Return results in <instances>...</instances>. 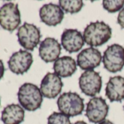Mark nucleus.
Segmentation results:
<instances>
[{
	"instance_id": "obj_2",
	"label": "nucleus",
	"mask_w": 124,
	"mask_h": 124,
	"mask_svg": "<svg viewBox=\"0 0 124 124\" xmlns=\"http://www.w3.org/2000/svg\"><path fill=\"white\" fill-rule=\"evenodd\" d=\"M42 96L40 89L30 83L23 84L18 91V99L21 106L30 112L40 108L43 101Z\"/></svg>"
},
{
	"instance_id": "obj_8",
	"label": "nucleus",
	"mask_w": 124,
	"mask_h": 124,
	"mask_svg": "<svg viewBox=\"0 0 124 124\" xmlns=\"http://www.w3.org/2000/svg\"><path fill=\"white\" fill-rule=\"evenodd\" d=\"M109 112V106L102 97H93L87 104L85 115L93 123L105 120Z\"/></svg>"
},
{
	"instance_id": "obj_13",
	"label": "nucleus",
	"mask_w": 124,
	"mask_h": 124,
	"mask_svg": "<svg viewBox=\"0 0 124 124\" xmlns=\"http://www.w3.org/2000/svg\"><path fill=\"white\" fill-rule=\"evenodd\" d=\"M39 17L44 23L49 26H55L61 23L64 13L59 5L53 3L44 5L39 10Z\"/></svg>"
},
{
	"instance_id": "obj_24",
	"label": "nucleus",
	"mask_w": 124,
	"mask_h": 124,
	"mask_svg": "<svg viewBox=\"0 0 124 124\" xmlns=\"http://www.w3.org/2000/svg\"><path fill=\"white\" fill-rule=\"evenodd\" d=\"M74 124H88L87 123H85V121H83V120H78V121H77V122H75Z\"/></svg>"
},
{
	"instance_id": "obj_26",
	"label": "nucleus",
	"mask_w": 124,
	"mask_h": 124,
	"mask_svg": "<svg viewBox=\"0 0 124 124\" xmlns=\"http://www.w3.org/2000/svg\"><path fill=\"white\" fill-rule=\"evenodd\" d=\"M123 109H124V107H123Z\"/></svg>"
},
{
	"instance_id": "obj_14",
	"label": "nucleus",
	"mask_w": 124,
	"mask_h": 124,
	"mask_svg": "<svg viewBox=\"0 0 124 124\" xmlns=\"http://www.w3.org/2000/svg\"><path fill=\"white\" fill-rule=\"evenodd\" d=\"M61 47L58 41L55 38L47 37L39 45V55L46 63L55 62L61 54Z\"/></svg>"
},
{
	"instance_id": "obj_10",
	"label": "nucleus",
	"mask_w": 124,
	"mask_h": 124,
	"mask_svg": "<svg viewBox=\"0 0 124 124\" xmlns=\"http://www.w3.org/2000/svg\"><path fill=\"white\" fill-rule=\"evenodd\" d=\"M102 60L100 51L94 47H88L83 50L77 57V64L83 70H93L98 67Z\"/></svg>"
},
{
	"instance_id": "obj_15",
	"label": "nucleus",
	"mask_w": 124,
	"mask_h": 124,
	"mask_svg": "<svg viewBox=\"0 0 124 124\" xmlns=\"http://www.w3.org/2000/svg\"><path fill=\"white\" fill-rule=\"evenodd\" d=\"M105 94L111 102L121 101L124 99V78H110L106 85Z\"/></svg>"
},
{
	"instance_id": "obj_20",
	"label": "nucleus",
	"mask_w": 124,
	"mask_h": 124,
	"mask_svg": "<svg viewBox=\"0 0 124 124\" xmlns=\"http://www.w3.org/2000/svg\"><path fill=\"white\" fill-rule=\"evenodd\" d=\"M47 124H72L70 117L61 113L54 112L47 117Z\"/></svg>"
},
{
	"instance_id": "obj_17",
	"label": "nucleus",
	"mask_w": 124,
	"mask_h": 124,
	"mask_svg": "<svg viewBox=\"0 0 124 124\" xmlns=\"http://www.w3.org/2000/svg\"><path fill=\"white\" fill-rule=\"evenodd\" d=\"M25 117L23 108L17 104L6 106L2 112V121L4 124H21Z\"/></svg>"
},
{
	"instance_id": "obj_7",
	"label": "nucleus",
	"mask_w": 124,
	"mask_h": 124,
	"mask_svg": "<svg viewBox=\"0 0 124 124\" xmlns=\"http://www.w3.org/2000/svg\"><path fill=\"white\" fill-rule=\"evenodd\" d=\"M102 79L99 72L94 70L84 72L79 78V86L86 96L95 97L101 89Z\"/></svg>"
},
{
	"instance_id": "obj_23",
	"label": "nucleus",
	"mask_w": 124,
	"mask_h": 124,
	"mask_svg": "<svg viewBox=\"0 0 124 124\" xmlns=\"http://www.w3.org/2000/svg\"><path fill=\"white\" fill-rule=\"evenodd\" d=\"M99 124H114V123L112 122H111L110 120H105L99 123Z\"/></svg>"
},
{
	"instance_id": "obj_1",
	"label": "nucleus",
	"mask_w": 124,
	"mask_h": 124,
	"mask_svg": "<svg viewBox=\"0 0 124 124\" xmlns=\"http://www.w3.org/2000/svg\"><path fill=\"white\" fill-rule=\"evenodd\" d=\"M111 37L112 29L104 21L91 22L85 27L83 31L85 42L92 47L104 45Z\"/></svg>"
},
{
	"instance_id": "obj_18",
	"label": "nucleus",
	"mask_w": 124,
	"mask_h": 124,
	"mask_svg": "<svg viewBox=\"0 0 124 124\" xmlns=\"http://www.w3.org/2000/svg\"><path fill=\"white\" fill-rule=\"evenodd\" d=\"M60 8L65 13L75 14L81 10L84 3L81 0H60L58 2Z\"/></svg>"
},
{
	"instance_id": "obj_9",
	"label": "nucleus",
	"mask_w": 124,
	"mask_h": 124,
	"mask_svg": "<svg viewBox=\"0 0 124 124\" xmlns=\"http://www.w3.org/2000/svg\"><path fill=\"white\" fill-rule=\"evenodd\" d=\"M32 63V54L23 50H19L13 53L8 62L10 70L16 75H23L27 72Z\"/></svg>"
},
{
	"instance_id": "obj_22",
	"label": "nucleus",
	"mask_w": 124,
	"mask_h": 124,
	"mask_svg": "<svg viewBox=\"0 0 124 124\" xmlns=\"http://www.w3.org/2000/svg\"><path fill=\"white\" fill-rule=\"evenodd\" d=\"M5 68L4 64H3L2 61L0 59V80L3 78L4 74H5Z\"/></svg>"
},
{
	"instance_id": "obj_4",
	"label": "nucleus",
	"mask_w": 124,
	"mask_h": 124,
	"mask_svg": "<svg viewBox=\"0 0 124 124\" xmlns=\"http://www.w3.org/2000/svg\"><path fill=\"white\" fill-rule=\"evenodd\" d=\"M102 62L109 72H120L124 67V47L118 44L108 46L102 56Z\"/></svg>"
},
{
	"instance_id": "obj_16",
	"label": "nucleus",
	"mask_w": 124,
	"mask_h": 124,
	"mask_svg": "<svg viewBox=\"0 0 124 124\" xmlns=\"http://www.w3.org/2000/svg\"><path fill=\"white\" fill-rule=\"evenodd\" d=\"M53 70L60 78L71 77L77 70V62L71 56L61 57L54 62Z\"/></svg>"
},
{
	"instance_id": "obj_12",
	"label": "nucleus",
	"mask_w": 124,
	"mask_h": 124,
	"mask_svg": "<svg viewBox=\"0 0 124 124\" xmlns=\"http://www.w3.org/2000/svg\"><path fill=\"white\" fill-rule=\"evenodd\" d=\"M61 45L67 52L72 53H75L82 49L85 41L83 35L77 29H65L62 33Z\"/></svg>"
},
{
	"instance_id": "obj_6",
	"label": "nucleus",
	"mask_w": 124,
	"mask_h": 124,
	"mask_svg": "<svg viewBox=\"0 0 124 124\" xmlns=\"http://www.w3.org/2000/svg\"><path fill=\"white\" fill-rule=\"evenodd\" d=\"M17 37L19 44L27 50H34L39 45L41 38L40 30L32 23H24L19 27Z\"/></svg>"
},
{
	"instance_id": "obj_25",
	"label": "nucleus",
	"mask_w": 124,
	"mask_h": 124,
	"mask_svg": "<svg viewBox=\"0 0 124 124\" xmlns=\"http://www.w3.org/2000/svg\"><path fill=\"white\" fill-rule=\"evenodd\" d=\"M0 104H1V101H0Z\"/></svg>"
},
{
	"instance_id": "obj_19",
	"label": "nucleus",
	"mask_w": 124,
	"mask_h": 124,
	"mask_svg": "<svg viewBox=\"0 0 124 124\" xmlns=\"http://www.w3.org/2000/svg\"><path fill=\"white\" fill-rule=\"evenodd\" d=\"M102 5L104 10L110 13H114L123 9L124 0H104Z\"/></svg>"
},
{
	"instance_id": "obj_11",
	"label": "nucleus",
	"mask_w": 124,
	"mask_h": 124,
	"mask_svg": "<svg viewBox=\"0 0 124 124\" xmlns=\"http://www.w3.org/2000/svg\"><path fill=\"white\" fill-rule=\"evenodd\" d=\"M62 88L63 82L61 78L55 73L48 72L42 80L39 89L44 97L54 99L59 95Z\"/></svg>"
},
{
	"instance_id": "obj_21",
	"label": "nucleus",
	"mask_w": 124,
	"mask_h": 124,
	"mask_svg": "<svg viewBox=\"0 0 124 124\" xmlns=\"http://www.w3.org/2000/svg\"><path fill=\"white\" fill-rule=\"evenodd\" d=\"M117 23L122 29H124V8H123L117 16Z\"/></svg>"
},
{
	"instance_id": "obj_5",
	"label": "nucleus",
	"mask_w": 124,
	"mask_h": 124,
	"mask_svg": "<svg viewBox=\"0 0 124 124\" xmlns=\"http://www.w3.org/2000/svg\"><path fill=\"white\" fill-rule=\"evenodd\" d=\"M18 5L13 2L4 4L0 8V26L10 32L14 31L21 24Z\"/></svg>"
},
{
	"instance_id": "obj_3",
	"label": "nucleus",
	"mask_w": 124,
	"mask_h": 124,
	"mask_svg": "<svg viewBox=\"0 0 124 124\" xmlns=\"http://www.w3.org/2000/svg\"><path fill=\"white\" fill-rule=\"evenodd\" d=\"M57 105L61 113L68 117H75L83 113L84 99L77 93L66 92L58 97Z\"/></svg>"
}]
</instances>
